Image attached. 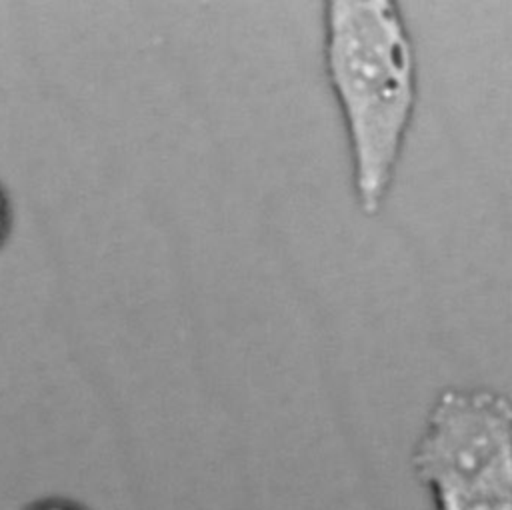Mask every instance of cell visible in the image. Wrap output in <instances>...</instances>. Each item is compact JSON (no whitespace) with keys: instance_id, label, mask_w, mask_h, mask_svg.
<instances>
[{"instance_id":"1","label":"cell","mask_w":512,"mask_h":510,"mask_svg":"<svg viewBox=\"0 0 512 510\" xmlns=\"http://www.w3.org/2000/svg\"><path fill=\"white\" fill-rule=\"evenodd\" d=\"M324 70L344 122L356 206L376 216L418 100L414 44L400 6L394 0H328Z\"/></svg>"},{"instance_id":"2","label":"cell","mask_w":512,"mask_h":510,"mask_svg":"<svg viewBox=\"0 0 512 510\" xmlns=\"http://www.w3.org/2000/svg\"><path fill=\"white\" fill-rule=\"evenodd\" d=\"M434 510H512V408L490 388L436 394L410 456Z\"/></svg>"},{"instance_id":"3","label":"cell","mask_w":512,"mask_h":510,"mask_svg":"<svg viewBox=\"0 0 512 510\" xmlns=\"http://www.w3.org/2000/svg\"><path fill=\"white\" fill-rule=\"evenodd\" d=\"M14 220H16V214H14L12 194L6 188V184L0 180V252L10 242V236L14 230Z\"/></svg>"},{"instance_id":"4","label":"cell","mask_w":512,"mask_h":510,"mask_svg":"<svg viewBox=\"0 0 512 510\" xmlns=\"http://www.w3.org/2000/svg\"><path fill=\"white\" fill-rule=\"evenodd\" d=\"M26 510H88V508L68 498H44L34 502Z\"/></svg>"}]
</instances>
